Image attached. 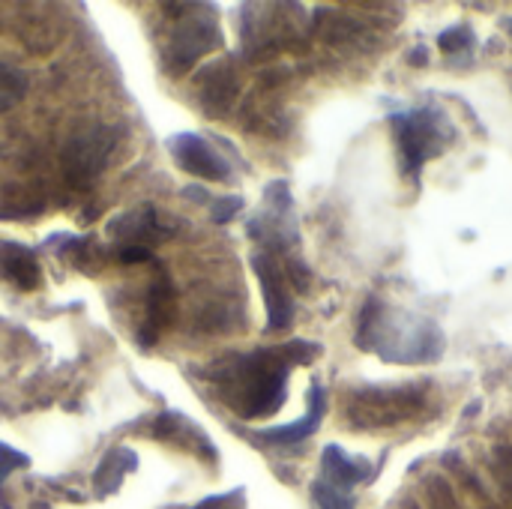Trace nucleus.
<instances>
[{"label":"nucleus","mask_w":512,"mask_h":509,"mask_svg":"<svg viewBox=\"0 0 512 509\" xmlns=\"http://www.w3.org/2000/svg\"><path fill=\"white\" fill-rule=\"evenodd\" d=\"M321 354L315 342H288L279 348H258L249 354H231L210 369L222 402L243 420L270 417L282 408L288 393V372L306 366Z\"/></svg>","instance_id":"1"},{"label":"nucleus","mask_w":512,"mask_h":509,"mask_svg":"<svg viewBox=\"0 0 512 509\" xmlns=\"http://www.w3.org/2000/svg\"><path fill=\"white\" fill-rule=\"evenodd\" d=\"M354 342L369 351L378 354L384 363H396V366H429L438 363L444 357L447 339L438 327V321L393 306L381 297H369L360 321H357V336Z\"/></svg>","instance_id":"2"},{"label":"nucleus","mask_w":512,"mask_h":509,"mask_svg":"<svg viewBox=\"0 0 512 509\" xmlns=\"http://www.w3.org/2000/svg\"><path fill=\"white\" fill-rule=\"evenodd\" d=\"M390 123L396 132L399 165H402L405 177H420L423 165L429 159L441 156L456 138V126H453L450 114L438 105L393 111Z\"/></svg>","instance_id":"3"},{"label":"nucleus","mask_w":512,"mask_h":509,"mask_svg":"<svg viewBox=\"0 0 512 509\" xmlns=\"http://www.w3.org/2000/svg\"><path fill=\"white\" fill-rule=\"evenodd\" d=\"M219 45H222V30H219V21H216L213 9L210 6H195V15H186L174 27L171 42L165 48V66H168L171 75H183L204 54H210Z\"/></svg>","instance_id":"4"},{"label":"nucleus","mask_w":512,"mask_h":509,"mask_svg":"<svg viewBox=\"0 0 512 509\" xmlns=\"http://www.w3.org/2000/svg\"><path fill=\"white\" fill-rule=\"evenodd\" d=\"M426 402V393L420 384H402V387H387V390H366L351 396V402L345 405V414H351V420H357L360 426H393L399 420H408L414 414H420Z\"/></svg>","instance_id":"5"},{"label":"nucleus","mask_w":512,"mask_h":509,"mask_svg":"<svg viewBox=\"0 0 512 509\" xmlns=\"http://www.w3.org/2000/svg\"><path fill=\"white\" fill-rule=\"evenodd\" d=\"M249 234L264 246L270 255H288L297 243V219H294V201L285 180H273L264 192V210L249 222Z\"/></svg>","instance_id":"6"},{"label":"nucleus","mask_w":512,"mask_h":509,"mask_svg":"<svg viewBox=\"0 0 512 509\" xmlns=\"http://www.w3.org/2000/svg\"><path fill=\"white\" fill-rule=\"evenodd\" d=\"M120 132L114 126H96L90 132H78L69 138L63 150V171L66 180L78 189L90 186L111 162V153L117 150Z\"/></svg>","instance_id":"7"},{"label":"nucleus","mask_w":512,"mask_h":509,"mask_svg":"<svg viewBox=\"0 0 512 509\" xmlns=\"http://www.w3.org/2000/svg\"><path fill=\"white\" fill-rule=\"evenodd\" d=\"M252 267L258 273L264 303H267V327L270 330H285L294 321V297H291V279L288 270L276 261L270 252H258L252 258Z\"/></svg>","instance_id":"8"},{"label":"nucleus","mask_w":512,"mask_h":509,"mask_svg":"<svg viewBox=\"0 0 512 509\" xmlns=\"http://www.w3.org/2000/svg\"><path fill=\"white\" fill-rule=\"evenodd\" d=\"M171 156L177 159V165L201 180H228L231 177V165L228 159H222L207 138H201L198 132H180L168 141Z\"/></svg>","instance_id":"9"},{"label":"nucleus","mask_w":512,"mask_h":509,"mask_svg":"<svg viewBox=\"0 0 512 509\" xmlns=\"http://www.w3.org/2000/svg\"><path fill=\"white\" fill-rule=\"evenodd\" d=\"M369 477H372V465L366 459H354L336 444L324 447V453H321V477L318 480H324L327 486L351 495L354 486L366 483Z\"/></svg>","instance_id":"10"},{"label":"nucleus","mask_w":512,"mask_h":509,"mask_svg":"<svg viewBox=\"0 0 512 509\" xmlns=\"http://www.w3.org/2000/svg\"><path fill=\"white\" fill-rule=\"evenodd\" d=\"M108 231L123 237L129 246H147V243H159V240L168 237V231L156 219L153 204H138V207L126 210V213H120L117 219H111Z\"/></svg>","instance_id":"11"},{"label":"nucleus","mask_w":512,"mask_h":509,"mask_svg":"<svg viewBox=\"0 0 512 509\" xmlns=\"http://www.w3.org/2000/svg\"><path fill=\"white\" fill-rule=\"evenodd\" d=\"M324 411H327V393H324V387L315 381V384L309 387V411H306V417H303V420H294V423H288V426L264 429L261 438L270 441V444H282V447L300 444V441H306V438H312V435L318 432V426H321V420H324Z\"/></svg>","instance_id":"12"},{"label":"nucleus","mask_w":512,"mask_h":509,"mask_svg":"<svg viewBox=\"0 0 512 509\" xmlns=\"http://www.w3.org/2000/svg\"><path fill=\"white\" fill-rule=\"evenodd\" d=\"M0 276L15 282L21 291L39 288V279H42L36 255L21 243H0Z\"/></svg>","instance_id":"13"},{"label":"nucleus","mask_w":512,"mask_h":509,"mask_svg":"<svg viewBox=\"0 0 512 509\" xmlns=\"http://www.w3.org/2000/svg\"><path fill=\"white\" fill-rule=\"evenodd\" d=\"M171 321V282L165 276H156V282L150 285L147 294V315H144V330H141V342L153 345L159 330Z\"/></svg>","instance_id":"14"},{"label":"nucleus","mask_w":512,"mask_h":509,"mask_svg":"<svg viewBox=\"0 0 512 509\" xmlns=\"http://www.w3.org/2000/svg\"><path fill=\"white\" fill-rule=\"evenodd\" d=\"M135 465H138V459H135V453H132V450H126V447L111 450V453L102 459V465L96 468V477H93L96 492H99V495H111V492H117V489H120V483H123V477H126L129 471H135Z\"/></svg>","instance_id":"15"},{"label":"nucleus","mask_w":512,"mask_h":509,"mask_svg":"<svg viewBox=\"0 0 512 509\" xmlns=\"http://www.w3.org/2000/svg\"><path fill=\"white\" fill-rule=\"evenodd\" d=\"M237 93V78L228 66H216L204 75V87H201V102L210 108V114H222Z\"/></svg>","instance_id":"16"},{"label":"nucleus","mask_w":512,"mask_h":509,"mask_svg":"<svg viewBox=\"0 0 512 509\" xmlns=\"http://www.w3.org/2000/svg\"><path fill=\"white\" fill-rule=\"evenodd\" d=\"M27 72L18 69L15 63L0 60V114L12 111L24 96H27Z\"/></svg>","instance_id":"17"},{"label":"nucleus","mask_w":512,"mask_h":509,"mask_svg":"<svg viewBox=\"0 0 512 509\" xmlns=\"http://www.w3.org/2000/svg\"><path fill=\"white\" fill-rule=\"evenodd\" d=\"M312 501H315V509H354V495L348 492H339L333 486H327L324 480H315L312 483Z\"/></svg>","instance_id":"18"},{"label":"nucleus","mask_w":512,"mask_h":509,"mask_svg":"<svg viewBox=\"0 0 512 509\" xmlns=\"http://www.w3.org/2000/svg\"><path fill=\"white\" fill-rule=\"evenodd\" d=\"M438 45H441L444 54L468 51V48L474 45V30H471L468 24H456V27H450V30H444V33L438 36Z\"/></svg>","instance_id":"19"},{"label":"nucleus","mask_w":512,"mask_h":509,"mask_svg":"<svg viewBox=\"0 0 512 509\" xmlns=\"http://www.w3.org/2000/svg\"><path fill=\"white\" fill-rule=\"evenodd\" d=\"M27 465H30V459H27L24 453H18V450H12V447L0 444V486L6 483V477H9L12 471L27 468Z\"/></svg>","instance_id":"20"},{"label":"nucleus","mask_w":512,"mask_h":509,"mask_svg":"<svg viewBox=\"0 0 512 509\" xmlns=\"http://www.w3.org/2000/svg\"><path fill=\"white\" fill-rule=\"evenodd\" d=\"M240 207H243V198H219L213 204V222H219V225L231 222L240 213Z\"/></svg>","instance_id":"21"},{"label":"nucleus","mask_w":512,"mask_h":509,"mask_svg":"<svg viewBox=\"0 0 512 509\" xmlns=\"http://www.w3.org/2000/svg\"><path fill=\"white\" fill-rule=\"evenodd\" d=\"M117 258H120V264H144V261H150V249L147 246H123L117 252Z\"/></svg>","instance_id":"22"},{"label":"nucleus","mask_w":512,"mask_h":509,"mask_svg":"<svg viewBox=\"0 0 512 509\" xmlns=\"http://www.w3.org/2000/svg\"><path fill=\"white\" fill-rule=\"evenodd\" d=\"M498 456L504 459V462H498V477L507 486V492H512V453L510 450H501Z\"/></svg>","instance_id":"23"},{"label":"nucleus","mask_w":512,"mask_h":509,"mask_svg":"<svg viewBox=\"0 0 512 509\" xmlns=\"http://www.w3.org/2000/svg\"><path fill=\"white\" fill-rule=\"evenodd\" d=\"M183 195H186V198H195V201H207V195H204V189H186Z\"/></svg>","instance_id":"24"},{"label":"nucleus","mask_w":512,"mask_h":509,"mask_svg":"<svg viewBox=\"0 0 512 509\" xmlns=\"http://www.w3.org/2000/svg\"><path fill=\"white\" fill-rule=\"evenodd\" d=\"M504 27H507V30L512 33V18H507V21H504Z\"/></svg>","instance_id":"25"}]
</instances>
